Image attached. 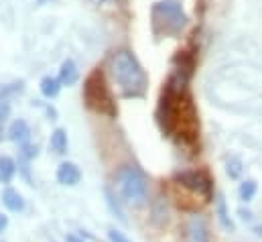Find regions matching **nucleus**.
<instances>
[{
    "label": "nucleus",
    "instance_id": "18",
    "mask_svg": "<svg viewBox=\"0 0 262 242\" xmlns=\"http://www.w3.org/2000/svg\"><path fill=\"white\" fill-rule=\"evenodd\" d=\"M108 240L110 242H130V238H128L124 232H120V230H116V228H110V230H108Z\"/></svg>",
    "mask_w": 262,
    "mask_h": 242
},
{
    "label": "nucleus",
    "instance_id": "5",
    "mask_svg": "<svg viewBox=\"0 0 262 242\" xmlns=\"http://www.w3.org/2000/svg\"><path fill=\"white\" fill-rule=\"evenodd\" d=\"M116 185H118V191L120 195L134 206H140L144 199H146V193H148V182H146V175L134 167V165H124L118 173H116Z\"/></svg>",
    "mask_w": 262,
    "mask_h": 242
},
{
    "label": "nucleus",
    "instance_id": "3",
    "mask_svg": "<svg viewBox=\"0 0 262 242\" xmlns=\"http://www.w3.org/2000/svg\"><path fill=\"white\" fill-rule=\"evenodd\" d=\"M83 100H85V106L98 114L114 118L118 112L116 102L112 98V92L108 88V82L100 69H96L88 75V79L83 84Z\"/></svg>",
    "mask_w": 262,
    "mask_h": 242
},
{
    "label": "nucleus",
    "instance_id": "6",
    "mask_svg": "<svg viewBox=\"0 0 262 242\" xmlns=\"http://www.w3.org/2000/svg\"><path fill=\"white\" fill-rule=\"evenodd\" d=\"M175 182L197 195H203L205 199L211 197V182L203 171H181L175 175Z\"/></svg>",
    "mask_w": 262,
    "mask_h": 242
},
{
    "label": "nucleus",
    "instance_id": "20",
    "mask_svg": "<svg viewBox=\"0 0 262 242\" xmlns=\"http://www.w3.org/2000/svg\"><path fill=\"white\" fill-rule=\"evenodd\" d=\"M6 226H8V218H6L4 214H0V232H4Z\"/></svg>",
    "mask_w": 262,
    "mask_h": 242
},
{
    "label": "nucleus",
    "instance_id": "14",
    "mask_svg": "<svg viewBox=\"0 0 262 242\" xmlns=\"http://www.w3.org/2000/svg\"><path fill=\"white\" fill-rule=\"evenodd\" d=\"M59 90H61L59 77H43V82H41V92H43L45 98H55V96L59 94Z\"/></svg>",
    "mask_w": 262,
    "mask_h": 242
},
{
    "label": "nucleus",
    "instance_id": "10",
    "mask_svg": "<svg viewBox=\"0 0 262 242\" xmlns=\"http://www.w3.org/2000/svg\"><path fill=\"white\" fill-rule=\"evenodd\" d=\"M2 204L10 210V212H23L25 210V199H23V195L16 191V189H4V193H2Z\"/></svg>",
    "mask_w": 262,
    "mask_h": 242
},
{
    "label": "nucleus",
    "instance_id": "4",
    "mask_svg": "<svg viewBox=\"0 0 262 242\" xmlns=\"http://www.w3.org/2000/svg\"><path fill=\"white\" fill-rule=\"evenodd\" d=\"M187 25V14L177 0H161L152 6V29L161 37H177Z\"/></svg>",
    "mask_w": 262,
    "mask_h": 242
},
{
    "label": "nucleus",
    "instance_id": "9",
    "mask_svg": "<svg viewBox=\"0 0 262 242\" xmlns=\"http://www.w3.org/2000/svg\"><path fill=\"white\" fill-rule=\"evenodd\" d=\"M8 138L12 140V143H16V145H27L29 143V138H31V128H29V124L25 120H14L10 124V128H8Z\"/></svg>",
    "mask_w": 262,
    "mask_h": 242
},
{
    "label": "nucleus",
    "instance_id": "2",
    "mask_svg": "<svg viewBox=\"0 0 262 242\" xmlns=\"http://www.w3.org/2000/svg\"><path fill=\"white\" fill-rule=\"evenodd\" d=\"M112 75L122 90L124 96L128 98H140L146 92L148 77L142 69L138 59L132 55L130 51H118L112 57Z\"/></svg>",
    "mask_w": 262,
    "mask_h": 242
},
{
    "label": "nucleus",
    "instance_id": "21",
    "mask_svg": "<svg viewBox=\"0 0 262 242\" xmlns=\"http://www.w3.org/2000/svg\"><path fill=\"white\" fill-rule=\"evenodd\" d=\"M66 242H83V240H81L79 236H75V234H67Z\"/></svg>",
    "mask_w": 262,
    "mask_h": 242
},
{
    "label": "nucleus",
    "instance_id": "16",
    "mask_svg": "<svg viewBox=\"0 0 262 242\" xmlns=\"http://www.w3.org/2000/svg\"><path fill=\"white\" fill-rule=\"evenodd\" d=\"M256 182H252V179H248V182H242V185H240V199L242 201H250L254 195H256Z\"/></svg>",
    "mask_w": 262,
    "mask_h": 242
},
{
    "label": "nucleus",
    "instance_id": "11",
    "mask_svg": "<svg viewBox=\"0 0 262 242\" xmlns=\"http://www.w3.org/2000/svg\"><path fill=\"white\" fill-rule=\"evenodd\" d=\"M77 65L71 59H67L63 65H61V71H59V82L61 86H73L77 82Z\"/></svg>",
    "mask_w": 262,
    "mask_h": 242
},
{
    "label": "nucleus",
    "instance_id": "23",
    "mask_svg": "<svg viewBox=\"0 0 262 242\" xmlns=\"http://www.w3.org/2000/svg\"><path fill=\"white\" fill-rule=\"evenodd\" d=\"M0 140H2V126H0Z\"/></svg>",
    "mask_w": 262,
    "mask_h": 242
},
{
    "label": "nucleus",
    "instance_id": "12",
    "mask_svg": "<svg viewBox=\"0 0 262 242\" xmlns=\"http://www.w3.org/2000/svg\"><path fill=\"white\" fill-rule=\"evenodd\" d=\"M104 195H106V204H108L110 212H112L120 222H126V214H124V210H122V206H120L116 193H114L110 187H106V189H104Z\"/></svg>",
    "mask_w": 262,
    "mask_h": 242
},
{
    "label": "nucleus",
    "instance_id": "1",
    "mask_svg": "<svg viewBox=\"0 0 262 242\" xmlns=\"http://www.w3.org/2000/svg\"><path fill=\"white\" fill-rule=\"evenodd\" d=\"M191 63L179 65L173 75L169 77L161 104H159V122L163 132L169 136L179 138L181 143H195L199 136V120L197 110L191 102V96L187 94V79H189Z\"/></svg>",
    "mask_w": 262,
    "mask_h": 242
},
{
    "label": "nucleus",
    "instance_id": "19",
    "mask_svg": "<svg viewBox=\"0 0 262 242\" xmlns=\"http://www.w3.org/2000/svg\"><path fill=\"white\" fill-rule=\"evenodd\" d=\"M242 173V167H240V161L238 159H234V163H232V167L228 165V175L230 177H238Z\"/></svg>",
    "mask_w": 262,
    "mask_h": 242
},
{
    "label": "nucleus",
    "instance_id": "22",
    "mask_svg": "<svg viewBox=\"0 0 262 242\" xmlns=\"http://www.w3.org/2000/svg\"><path fill=\"white\" fill-rule=\"evenodd\" d=\"M90 2H94V4H104V2H108V0H90Z\"/></svg>",
    "mask_w": 262,
    "mask_h": 242
},
{
    "label": "nucleus",
    "instance_id": "15",
    "mask_svg": "<svg viewBox=\"0 0 262 242\" xmlns=\"http://www.w3.org/2000/svg\"><path fill=\"white\" fill-rule=\"evenodd\" d=\"M51 149L57 153V155H63L67 151V134L63 128H57L53 134H51V140H49Z\"/></svg>",
    "mask_w": 262,
    "mask_h": 242
},
{
    "label": "nucleus",
    "instance_id": "7",
    "mask_svg": "<svg viewBox=\"0 0 262 242\" xmlns=\"http://www.w3.org/2000/svg\"><path fill=\"white\" fill-rule=\"evenodd\" d=\"M185 242H211L209 240L207 226H205L201 216L189 218V222L185 226Z\"/></svg>",
    "mask_w": 262,
    "mask_h": 242
},
{
    "label": "nucleus",
    "instance_id": "17",
    "mask_svg": "<svg viewBox=\"0 0 262 242\" xmlns=\"http://www.w3.org/2000/svg\"><path fill=\"white\" fill-rule=\"evenodd\" d=\"M217 214H220V222L226 226V228H232V222L228 220V212H226V204H224V199L220 197L217 199Z\"/></svg>",
    "mask_w": 262,
    "mask_h": 242
},
{
    "label": "nucleus",
    "instance_id": "13",
    "mask_svg": "<svg viewBox=\"0 0 262 242\" xmlns=\"http://www.w3.org/2000/svg\"><path fill=\"white\" fill-rule=\"evenodd\" d=\"M16 173V163L10 157H0V183H10Z\"/></svg>",
    "mask_w": 262,
    "mask_h": 242
},
{
    "label": "nucleus",
    "instance_id": "8",
    "mask_svg": "<svg viewBox=\"0 0 262 242\" xmlns=\"http://www.w3.org/2000/svg\"><path fill=\"white\" fill-rule=\"evenodd\" d=\"M81 179V171H79V167L75 165V163H61L59 167H57V182L61 183V185H69V187H73V185H77Z\"/></svg>",
    "mask_w": 262,
    "mask_h": 242
}]
</instances>
